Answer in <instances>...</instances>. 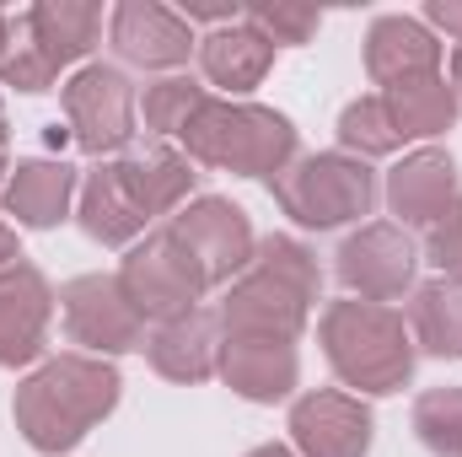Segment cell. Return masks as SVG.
Wrapping results in <instances>:
<instances>
[{
	"label": "cell",
	"mask_w": 462,
	"mask_h": 457,
	"mask_svg": "<svg viewBox=\"0 0 462 457\" xmlns=\"http://www.w3.org/2000/svg\"><path fill=\"white\" fill-rule=\"evenodd\" d=\"M118 371L114 360H97V355H81V350H65L54 360H43L22 387H16V431L27 436V447L43 457H60L70 447L87 442L92 425H103L118 409Z\"/></svg>",
	"instance_id": "6da1fadb"
},
{
	"label": "cell",
	"mask_w": 462,
	"mask_h": 457,
	"mask_svg": "<svg viewBox=\"0 0 462 457\" xmlns=\"http://www.w3.org/2000/svg\"><path fill=\"white\" fill-rule=\"evenodd\" d=\"M323 291L318 258L296 242V237H263L247 275L226 291V302L216 307L221 334H258V340H301L312 302Z\"/></svg>",
	"instance_id": "7a4b0ae2"
},
{
	"label": "cell",
	"mask_w": 462,
	"mask_h": 457,
	"mask_svg": "<svg viewBox=\"0 0 462 457\" xmlns=\"http://www.w3.org/2000/svg\"><path fill=\"white\" fill-rule=\"evenodd\" d=\"M318 340H323L334 377L371 398H387V393L409 387V377H414V334H409L403 312H393V307L355 302V296L328 302Z\"/></svg>",
	"instance_id": "3957f363"
},
{
	"label": "cell",
	"mask_w": 462,
	"mask_h": 457,
	"mask_svg": "<svg viewBox=\"0 0 462 457\" xmlns=\"http://www.w3.org/2000/svg\"><path fill=\"white\" fill-rule=\"evenodd\" d=\"M183 156L236 178H280L296 162V124L258 103L210 98L183 129Z\"/></svg>",
	"instance_id": "277c9868"
},
{
	"label": "cell",
	"mask_w": 462,
	"mask_h": 457,
	"mask_svg": "<svg viewBox=\"0 0 462 457\" xmlns=\"http://www.w3.org/2000/svg\"><path fill=\"white\" fill-rule=\"evenodd\" d=\"M103 5L92 0H38L32 11L11 16V43L0 60V81L16 92H49L54 76L97 49Z\"/></svg>",
	"instance_id": "5b68a950"
},
{
	"label": "cell",
	"mask_w": 462,
	"mask_h": 457,
	"mask_svg": "<svg viewBox=\"0 0 462 457\" xmlns=\"http://www.w3.org/2000/svg\"><path fill=\"white\" fill-rule=\"evenodd\" d=\"M269 194L296 227L334 231L371 216L376 173L349 151H318V156H296L280 178H269Z\"/></svg>",
	"instance_id": "8992f818"
},
{
	"label": "cell",
	"mask_w": 462,
	"mask_h": 457,
	"mask_svg": "<svg viewBox=\"0 0 462 457\" xmlns=\"http://www.w3.org/2000/svg\"><path fill=\"white\" fill-rule=\"evenodd\" d=\"M118 285L129 296V307L145 318V323H172L183 312L199 307V296L210 291L205 275L194 269V258L172 242V231L156 227L145 242H134L118 264Z\"/></svg>",
	"instance_id": "52a82bcc"
},
{
	"label": "cell",
	"mask_w": 462,
	"mask_h": 457,
	"mask_svg": "<svg viewBox=\"0 0 462 457\" xmlns=\"http://www.w3.org/2000/svg\"><path fill=\"white\" fill-rule=\"evenodd\" d=\"M65 129L87 156H108L134 140V87L114 65H81L65 87Z\"/></svg>",
	"instance_id": "ba28073f"
},
{
	"label": "cell",
	"mask_w": 462,
	"mask_h": 457,
	"mask_svg": "<svg viewBox=\"0 0 462 457\" xmlns=\"http://www.w3.org/2000/svg\"><path fill=\"white\" fill-rule=\"evenodd\" d=\"M167 231H172V242L194 258V269L205 275L210 291L226 285L231 275H247V264H253V253H258V237H253V221L242 216V205L216 200V194L189 200V205L167 221Z\"/></svg>",
	"instance_id": "9c48e42d"
},
{
	"label": "cell",
	"mask_w": 462,
	"mask_h": 457,
	"mask_svg": "<svg viewBox=\"0 0 462 457\" xmlns=\"http://www.w3.org/2000/svg\"><path fill=\"white\" fill-rule=\"evenodd\" d=\"M60 312H65V334L81 344V355H129L145 350V318L129 307L118 275H81L60 291Z\"/></svg>",
	"instance_id": "30bf717a"
},
{
	"label": "cell",
	"mask_w": 462,
	"mask_h": 457,
	"mask_svg": "<svg viewBox=\"0 0 462 457\" xmlns=\"http://www.w3.org/2000/svg\"><path fill=\"white\" fill-rule=\"evenodd\" d=\"M339 264V280H345V291L355 302H376V307H387V302H398L403 291H414V269H420V247H414V237L403 227H393V221H371V227H360L355 237H345V247L334 253Z\"/></svg>",
	"instance_id": "8fae6325"
},
{
	"label": "cell",
	"mask_w": 462,
	"mask_h": 457,
	"mask_svg": "<svg viewBox=\"0 0 462 457\" xmlns=\"http://www.w3.org/2000/svg\"><path fill=\"white\" fill-rule=\"evenodd\" d=\"M371 409L355 393H307L291 404V452L296 457H365L371 452Z\"/></svg>",
	"instance_id": "7c38bea8"
},
{
	"label": "cell",
	"mask_w": 462,
	"mask_h": 457,
	"mask_svg": "<svg viewBox=\"0 0 462 457\" xmlns=\"http://www.w3.org/2000/svg\"><path fill=\"white\" fill-rule=\"evenodd\" d=\"M108 38H114L118 60L140 65V70H178V65H189V54L199 43L194 27L178 11H167L162 0H124L108 22Z\"/></svg>",
	"instance_id": "4fadbf2b"
},
{
	"label": "cell",
	"mask_w": 462,
	"mask_h": 457,
	"mask_svg": "<svg viewBox=\"0 0 462 457\" xmlns=\"http://www.w3.org/2000/svg\"><path fill=\"white\" fill-rule=\"evenodd\" d=\"M54 291L27 258L0 269V366H32L49 344Z\"/></svg>",
	"instance_id": "5bb4252c"
},
{
	"label": "cell",
	"mask_w": 462,
	"mask_h": 457,
	"mask_svg": "<svg viewBox=\"0 0 462 457\" xmlns=\"http://www.w3.org/2000/svg\"><path fill=\"white\" fill-rule=\"evenodd\" d=\"M76 221H81V231L92 242H103V247H134L145 237L151 216H145L129 173H124V156L118 162H97L81 178V210H76Z\"/></svg>",
	"instance_id": "9a60e30c"
},
{
	"label": "cell",
	"mask_w": 462,
	"mask_h": 457,
	"mask_svg": "<svg viewBox=\"0 0 462 457\" xmlns=\"http://www.w3.org/2000/svg\"><path fill=\"white\" fill-rule=\"evenodd\" d=\"M231 393H242L247 404H280L291 398L301 360L291 340H258V334H221V371Z\"/></svg>",
	"instance_id": "2e32d148"
},
{
	"label": "cell",
	"mask_w": 462,
	"mask_h": 457,
	"mask_svg": "<svg viewBox=\"0 0 462 457\" xmlns=\"http://www.w3.org/2000/svg\"><path fill=\"white\" fill-rule=\"evenodd\" d=\"M457 162L447 151H414L387 173V205L398 227H436L457 200Z\"/></svg>",
	"instance_id": "e0dca14e"
},
{
	"label": "cell",
	"mask_w": 462,
	"mask_h": 457,
	"mask_svg": "<svg viewBox=\"0 0 462 457\" xmlns=\"http://www.w3.org/2000/svg\"><path fill=\"white\" fill-rule=\"evenodd\" d=\"M151 366L167 377V382H210L221 371V318L194 307L172 323H156V334L145 340Z\"/></svg>",
	"instance_id": "ac0fdd59"
},
{
	"label": "cell",
	"mask_w": 462,
	"mask_h": 457,
	"mask_svg": "<svg viewBox=\"0 0 462 457\" xmlns=\"http://www.w3.org/2000/svg\"><path fill=\"white\" fill-rule=\"evenodd\" d=\"M81 194V178L70 162H49V156H32V162H16L11 178H5V216H16V227L27 231H49L70 216V200Z\"/></svg>",
	"instance_id": "d6986e66"
},
{
	"label": "cell",
	"mask_w": 462,
	"mask_h": 457,
	"mask_svg": "<svg viewBox=\"0 0 462 457\" xmlns=\"http://www.w3.org/2000/svg\"><path fill=\"white\" fill-rule=\"evenodd\" d=\"M441 70V43L425 22L414 16H376L365 33V76L376 87L409 81V76H436Z\"/></svg>",
	"instance_id": "ffe728a7"
},
{
	"label": "cell",
	"mask_w": 462,
	"mask_h": 457,
	"mask_svg": "<svg viewBox=\"0 0 462 457\" xmlns=\"http://www.w3.org/2000/svg\"><path fill=\"white\" fill-rule=\"evenodd\" d=\"M199 65H205V81H210V87H221L226 98H242V92H253V87L269 76L274 43H269L258 27L231 22V27H216V33L199 43Z\"/></svg>",
	"instance_id": "44dd1931"
},
{
	"label": "cell",
	"mask_w": 462,
	"mask_h": 457,
	"mask_svg": "<svg viewBox=\"0 0 462 457\" xmlns=\"http://www.w3.org/2000/svg\"><path fill=\"white\" fill-rule=\"evenodd\" d=\"M382 103H387V118H393V129L403 135V140H430V135H447L452 129V118H457V92H452V81L436 70V76H409V81H393L387 92H382Z\"/></svg>",
	"instance_id": "7402d4cb"
},
{
	"label": "cell",
	"mask_w": 462,
	"mask_h": 457,
	"mask_svg": "<svg viewBox=\"0 0 462 457\" xmlns=\"http://www.w3.org/2000/svg\"><path fill=\"white\" fill-rule=\"evenodd\" d=\"M409 334L436 360H462V280H425L409 302Z\"/></svg>",
	"instance_id": "603a6c76"
},
{
	"label": "cell",
	"mask_w": 462,
	"mask_h": 457,
	"mask_svg": "<svg viewBox=\"0 0 462 457\" xmlns=\"http://www.w3.org/2000/svg\"><path fill=\"white\" fill-rule=\"evenodd\" d=\"M124 173H129V183H134V194H140V205H145L151 221H162V216L172 221L183 210L194 178H199L194 162L183 151H167V145H156L145 156H124Z\"/></svg>",
	"instance_id": "cb8c5ba5"
},
{
	"label": "cell",
	"mask_w": 462,
	"mask_h": 457,
	"mask_svg": "<svg viewBox=\"0 0 462 457\" xmlns=\"http://www.w3.org/2000/svg\"><path fill=\"white\" fill-rule=\"evenodd\" d=\"M339 145H345L349 156L365 162V156H393L403 145V135L393 129L382 98H355L345 114H339Z\"/></svg>",
	"instance_id": "d4e9b609"
},
{
	"label": "cell",
	"mask_w": 462,
	"mask_h": 457,
	"mask_svg": "<svg viewBox=\"0 0 462 457\" xmlns=\"http://www.w3.org/2000/svg\"><path fill=\"white\" fill-rule=\"evenodd\" d=\"M414 436L436 457H462V387H430L414 398Z\"/></svg>",
	"instance_id": "484cf974"
},
{
	"label": "cell",
	"mask_w": 462,
	"mask_h": 457,
	"mask_svg": "<svg viewBox=\"0 0 462 457\" xmlns=\"http://www.w3.org/2000/svg\"><path fill=\"white\" fill-rule=\"evenodd\" d=\"M205 103H210V92H205L199 81H189V76H167V81L145 87L140 114H145V129H151V135H183L189 118L199 114Z\"/></svg>",
	"instance_id": "4316f807"
},
{
	"label": "cell",
	"mask_w": 462,
	"mask_h": 457,
	"mask_svg": "<svg viewBox=\"0 0 462 457\" xmlns=\"http://www.w3.org/2000/svg\"><path fill=\"white\" fill-rule=\"evenodd\" d=\"M242 22L247 27H258L274 49L285 43V49H301V43H312V33L323 27V11L318 5H285V0H263V5H242Z\"/></svg>",
	"instance_id": "83f0119b"
},
{
	"label": "cell",
	"mask_w": 462,
	"mask_h": 457,
	"mask_svg": "<svg viewBox=\"0 0 462 457\" xmlns=\"http://www.w3.org/2000/svg\"><path fill=\"white\" fill-rule=\"evenodd\" d=\"M425 258H430L447 280H462V194L452 200V210L430 227V237H425Z\"/></svg>",
	"instance_id": "f1b7e54d"
},
{
	"label": "cell",
	"mask_w": 462,
	"mask_h": 457,
	"mask_svg": "<svg viewBox=\"0 0 462 457\" xmlns=\"http://www.w3.org/2000/svg\"><path fill=\"white\" fill-rule=\"evenodd\" d=\"M189 27L194 22H221V27H231V22H242V5H231V0H183V11H178Z\"/></svg>",
	"instance_id": "f546056e"
},
{
	"label": "cell",
	"mask_w": 462,
	"mask_h": 457,
	"mask_svg": "<svg viewBox=\"0 0 462 457\" xmlns=\"http://www.w3.org/2000/svg\"><path fill=\"white\" fill-rule=\"evenodd\" d=\"M425 22L441 27V33H452L462 43V0H430V5H425Z\"/></svg>",
	"instance_id": "4dcf8cb0"
},
{
	"label": "cell",
	"mask_w": 462,
	"mask_h": 457,
	"mask_svg": "<svg viewBox=\"0 0 462 457\" xmlns=\"http://www.w3.org/2000/svg\"><path fill=\"white\" fill-rule=\"evenodd\" d=\"M11 264H22V242H16V231L0 221V269H11Z\"/></svg>",
	"instance_id": "1f68e13d"
},
{
	"label": "cell",
	"mask_w": 462,
	"mask_h": 457,
	"mask_svg": "<svg viewBox=\"0 0 462 457\" xmlns=\"http://www.w3.org/2000/svg\"><path fill=\"white\" fill-rule=\"evenodd\" d=\"M452 92H457V103H462V43L452 49Z\"/></svg>",
	"instance_id": "d6a6232c"
},
{
	"label": "cell",
	"mask_w": 462,
	"mask_h": 457,
	"mask_svg": "<svg viewBox=\"0 0 462 457\" xmlns=\"http://www.w3.org/2000/svg\"><path fill=\"white\" fill-rule=\"evenodd\" d=\"M247 457H296L291 447H280V442H269V447H253Z\"/></svg>",
	"instance_id": "836d02e7"
},
{
	"label": "cell",
	"mask_w": 462,
	"mask_h": 457,
	"mask_svg": "<svg viewBox=\"0 0 462 457\" xmlns=\"http://www.w3.org/2000/svg\"><path fill=\"white\" fill-rule=\"evenodd\" d=\"M5 43H11V16L0 11V60H5Z\"/></svg>",
	"instance_id": "e575fe53"
},
{
	"label": "cell",
	"mask_w": 462,
	"mask_h": 457,
	"mask_svg": "<svg viewBox=\"0 0 462 457\" xmlns=\"http://www.w3.org/2000/svg\"><path fill=\"white\" fill-rule=\"evenodd\" d=\"M5 129H11V124H5V108H0V156H5Z\"/></svg>",
	"instance_id": "d590c367"
}]
</instances>
